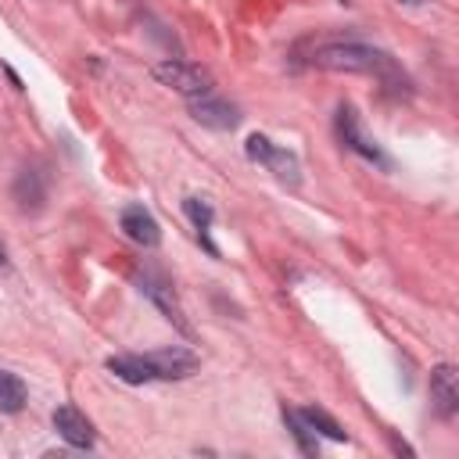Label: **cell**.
Masks as SVG:
<instances>
[{"instance_id": "cell-1", "label": "cell", "mask_w": 459, "mask_h": 459, "mask_svg": "<svg viewBox=\"0 0 459 459\" xmlns=\"http://www.w3.org/2000/svg\"><path fill=\"white\" fill-rule=\"evenodd\" d=\"M108 369L126 384H151V380H183L197 369V355L186 348H158L147 355H111Z\"/></svg>"}, {"instance_id": "cell-7", "label": "cell", "mask_w": 459, "mask_h": 459, "mask_svg": "<svg viewBox=\"0 0 459 459\" xmlns=\"http://www.w3.org/2000/svg\"><path fill=\"white\" fill-rule=\"evenodd\" d=\"M430 402L437 409V416L452 420L459 412V373L452 362H441L430 369Z\"/></svg>"}, {"instance_id": "cell-9", "label": "cell", "mask_w": 459, "mask_h": 459, "mask_svg": "<svg viewBox=\"0 0 459 459\" xmlns=\"http://www.w3.org/2000/svg\"><path fill=\"white\" fill-rule=\"evenodd\" d=\"M118 222H122V230H126L129 240H136L143 247H158L161 244V226H158V219L143 204H126L122 215H118Z\"/></svg>"}, {"instance_id": "cell-16", "label": "cell", "mask_w": 459, "mask_h": 459, "mask_svg": "<svg viewBox=\"0 0 459 459\" xmlns=\"http://www.w3.org/2000/svg\"><path fill=\"white\" fill-rule=\"evenodd\" d=\"M0 265H7V251H4V244H0Z\"/></svg>"}, {"instance_id": "cell-17", "label": "cell", "mask_w": 459, "mask_h": 459, "mask_svg": "<svg viewBox=\"0 0 459 459\" xmlns=\"http://www.w3.org/2000/svg\"><path fill=\"white\" fill-rule=\"evenodd\" d=\"M402 4H427V0H402Z\"/></svg>"}, {"instance_id": "cell-11", "label": "cell", "mask_w": 459, "mask_h": 459, "mask_svg": "<svg viewBox=\"0 0 459 459\" xmlns=\"http://www.w3.org/2000/svg\"><path fill=\"white\" fill-rule=\"evenodd\" d=\"M11 194H14V201H18L22 212H39L43 201H47V179H43V172L39 169H22L18 179H14V186H11Z\"/></svg>"}, {"instance_id": "cell-15", "label": "cell", "mask_w": 459, "mask_h": 459, "mask_svg": "<svg viewBox=\"0 0 459 459\" xmlns=\"http://www.w3.org/2000/svg\"><path fill=\"white\" fill-rule=\"evenodd\" d=\"M301 416L308 420V427L316 430V434H323V437H330V441H344L348 434L341 430V423L333 420V416H326L323 409H301Z\"/></svg>"}, {"instance_id": "cell-6", "label": "cell", "mask_w": 459, "mask_h": 459, "mask_svg": "<svg viewBox=\"0 0 459 459\" xmlns=\"http://www.w3.org/2000/svg\"><path fill=\"white\" fill-rule=\"evenodd\" d=\"M136 287H140V294H147V298L165 312L169 323H176L183 333H190V326H186V319H183V308H179V301H176V290H172V283H169L158 269H140V273H136Z\"/></svg>"}, {"instance_id": "cell-3", "label": "cell", "mask_w": 459, "mask_h": 459, "mask_svg": "<svg viewBox=\"0 0 459 459\" xmlns=\"http://www.w3.org/2000/svg\"><path fill=\"white\" fill-rule=\"evenodd\" d=\"M151 72H154V79H158L161 86L183 93L186 100H190V97H204V93H212V86H215V82H212V72L201 68V65H190V61H158Z\"/></svg>"}, {"instance_id": "cell-14", "label": "cell", "mask_w": 459, "mask_h": 459, "mask_svg": "<svg viewBox=\"0 0 459 459\" xmlns=\"http://www.w3.org/2000/svg\"><path fill=\"white\" fill-rule=\"evenodd\" d=\"M283 423H287L290 437L298 441V448H301L305 455H316V452H319V434L308 427V420L301 416V409H287V405H283Z\"/></svg>"}, {"instance_id": "cell-13", "label": "cell", "mask_w": 459, "mask_h": 459, "mask_svg": "<svg viewBox=\"0 0 459 459\" xmlns=\"http://www.w3.org/2000/svg\"><path fill=\"white\" fill-rule=\"evenodd\" d=\"M29 402V387L18 373L0 369V412H22Z\"/></svg>"}, {"instance_id": "cell-5", "label": "cell", "mask_w": 459, "mask_h": 459, "mask_svg": "<svg viewBox=\"0 0 459 459\" xmlns=\"http://www.w3.org/2000/svg\"><path fill=\"white\" fill-rule=\"evenodd\" d=\"M337 136H341V143L351 147L359 158H366V161L387 169V158H384L380 143H377L373 136H366V129H362V122H359V115H355L351 104H341V108H337Z\"/></svg>"}, {"instance_id": "cell-4", "label": "cell", "mask_w": 459, "mask_h": 459, "mask_svg": "<svg viewBox=\"0 0 459 459\" xmlns=\"http://www.w3.org/2000/svg\"><path fill=\"white\" fill-rule=\"evenodd\" d=\"M244 151H247L251 161L265 165L280 183H287V186H298V183H301V165H298V158H294L287 147H276L269 136L251 133L247 143H244Z\"/></svg>"}, {"instance_id": "cell-8", "label": "cell", "mask_w": 459, "mask_h": 459, "mask_svg": "<svg viewBox=\"0 0 459 459\" xmlns=\"http://www.w3.org/2000/svg\"><path fill=\"white\" fill-rule=\"evenodd\" d=\"M190 115H194V122H201L208 129H233L240 122V111L230 100L208 97V93L204 97H190Z\"/></svg>"}, {"instance_id": "cell-2", "label": "cell", "mask_w": 459, "mask_h": 459, "mask_svg": "<svg viewBox=\"0 0 459 459\" xmlns=\"http://www.w3.org/2000/svg\"><path fill=\"white\" fill-rule=\"evenodd\" d=\"M312 65H319L326 72H373V75H384V79H402V72H398V65L391 61L387 50L359 43V39L319 43L312 50Z\"/></svg>"}, {"instance_id": "cell-10", "label": "cell", "mask_w": 459, "mask_h": 459, "mask_svg": "<svg viewBox=\"0 0 459 459\" xmlns=\"http://www.w3.org/2000/svg\"><path fill=\"white\" fill-rule=\"evenodd\" d=\"M54 430L72 445V448H90L93 445V423L75 409V405H57L54 409Z\"/></svg>"}, {"instance_id": "cell-12", "label": "cell", "mask_w": 459, "mask_h": 459, "mask_svg": "<svg viewBox=\"0 0 459 459\" xmlns=\"http://www.w3.org/2000/svg\"><path fill=\"white\" fill-rule=\"evenodd\" d=\"M183 208H186V215H190V222H194V230H197V240L204 244V251L219 258V247H215L212 237H208V233H212V219H215V208H212L208 201H201V197H186Z\"/></svg>"}]
</instances>
